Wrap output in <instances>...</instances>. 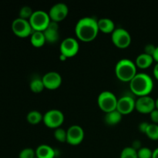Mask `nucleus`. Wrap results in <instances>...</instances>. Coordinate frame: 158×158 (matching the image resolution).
<instances>
[{"mask_svg": "<svg viewBox=\"0 0 158 158\" xmlns=\"http://www.w3.org/2000/svg\"><path fill=\"white\" fill-rule=\"evenodd\" d=\"M115 74L120 81L130 83L137 74V66L129 59H122L116 64Z\"/></svg>", "mask_w": 158, "mask_h": 158, "instance_id": "3", "label": "nucleus"}, {"mask_svg": "<svg viewBox=\"0 0 158 158\" xmlns=\"http://www.w3.org/2000/svg\"><path fill=\"white\" fill-rule=\"evenodd\" d=\"M32 13H33V11H32V9L29 6H23L19 11V18L29 20L30 17L32 16Z\"/></svg>", "mask_w": 158, "mask_h": 158, "instance_id": "26", "label": "nucleus"}, {"mask_svg": "<svg viewBox=\"0 0 158 158\" xmlns=\"http://www.w3.org/2000/svg\"><path fill=\"white\" fill-rule=\"evenodd\" d=\"M99 32L97 20L93 17L81 18L75 26L76 35L83 42H90L95 40Z\"/></svg>", "mask_w": 158, "mask_h": 158, "instance_id": "1", "label": "nucleus"}, {"mask_svg": "<svg viewBox=\"0 0 158 158\" xmlns=\"http://www.w3.org/2000/svg\"><path fill=\"white\" fill-rule=\"evenodd\" d=\"M135 109L140 114H151L156 109L155 100L150 96L138 97L135 102Z\"/></svg>", "mask_w": 158, "mask_h": 158, "instance_id": "11", "label": "nucleus"}, {"mask_svg": "<svg viewBox=\"0 0 158 158\" xmlns=\"http://www.w3.org/2000/svg\"><path fill=\"white\" fill-rule=\"evenodd\" d=\"M46 41L47 43H56L58 42L60 39V33H59V26L58 23L51 21L48 27L43 31Z\"/></svg>", "mask_w": 158, "mask_h": 158, "instance_id": "15", "label": "nucleus"}, {"mask_svg": "<svg viewBox=\"0 0 158 158\" xmlns=\"http://www.w3.org/2000/svg\"><path fill=\"white\" fill-rule=\"evenodd\" d=\"M152 158H158V148L154 149L153 151V155H152Z\"/></svg>", "mask_w": 158, "mask_h": 158, "instance_id": "35", "label": "nucleus"}, {"mask_svg": "<svg viewBox=\"0 0 158 158\" xmlns=\"http://www.w3.org/2000/svg\"><path fill=\"white\" fill-rule=\"evenodd\" d=\"M135 102L136 100L131 96H123L117 100V110L119 111L122 115L131 114L135 109Z\"/></svg>", "mask_w": 158, "mask_h": 158, "instance_id": "13", "label": "nucleus"}, {"mask_svg": "<svg viewBox=\"0 0 158 158\" xmlns=\"http://www.w3.org/2000/svg\"><path fill=\"white\" fill-rule=\"evenodd\" d=\"M153 58L155 61H157V63H158V46L156 47L155 52H154V55H153Z\"/></svg>", "mask_w": 158, "mask_h": 158, "instance_id": "34", "label": "nucleus"}, {"mask_svg": "<svg viewBox=\"0 0 158 158\" xmlns=\"http://www.w3.org/2000/svg\"><path fill=\"white\" fill-rule=\"evenodd\" d=\"M153 73H154V76L155 77V78L158 80V63L154 66V69H153Z\"/></svg>", "mask_w": 158, "mask_h": 158, "instance_id": "33", "label": "nucleus"}, {"mask_svg": "<svg viewBox=\"0 0 158 158\" xmlns=\"http://www.w3.org/2000/svg\"><path fill=\"white\" fill-rule=\"evenodd\" d=\"M118 99L114 93L110 91H103L100 93L97 98L98 106L104 113H109L117 110Z\"/></svg>", "mask_w": 158, "mask_h": 158, "instance_id": "4", "label": "nucleus"}, {"mask_svg": "<svg viewBox=\"0 0 158 158\" xmlns=\"http://www.w3.org/2000/svg\"><path fill=\"white\" fill-rule=\"evenodd\" d=\"M29 87L30 89L35 94H40L42 91L44 89L45 86L43 84V82L42 78H39V77H35V78L32 79L29 83Z\"/></svg>", "mask_w": 158, "mask_h": 158, "instance_id": "22", "label": "nucleus"}, {"mask_svg": "<svg viewBox=\"0 0 158 158\" xmlns=\"http://www.w3.org/2000/svg\"><path fill=\"white\" fill-rule=\"evenodd\" d=\"M145 134L151 140H158V124L150 123Z\"/></svg>", "mask_w": 158, "mask_h": 158, "instance_id": "23", "label": "nucleus"}, {"mask_svg": "<svg viewBox=\"0 0 158 158\" xmlns=\"http://www.w3.org/2000/svg\"><path fill=\"white\" fill-rule=\"evenodd\" d=\"M26 119H27V121L30 124L35 125L40 123L41 121H43V115L40 111L32 110L28 113L27 116H26Z\"/></svg>", "mask_w": 158, "mask_h": 158, "instance_id": "21", "label": "nucleus"}, {"mask_svg": "<svg viewBox=\"0 0 158 158\" xmlns=\"http://www.w3.org/2000/svg\"><path fill=\"white\" fill-rule=\"evenodd\" d=\"M12 30L15 35L20 38H26L33 32L29 20L17 18L12 23Z\"/></svg>", "mask_w": 158, "mask_h": 158, "instance_id": "7", "label": "nucleus"}, {"mask_svg": "<svg viewBox=\"0 0 158 158\" xmlns=\"http://www.w3.org/2000/svg\"><path fill=\"white\" fill-rule=\"evenodd\" d=\"M48 13L51 21L59 23L66 18L69 13V8L63 2L56 3L50 8Z\"/></svg>", "mask_w": 158, "mask_h": 158, "instance_id": "10", "label": "nucleus"}, {"mask_svg": "<svg viewBox=\"0 0 158 158\" xmlns=\"http://www.w3.org/2000/svg\"><path fill=\"white\" fill-rule=\"evenodd\" d=\"M60 54L64 55L66 58H70L77 54L80 49L78 41L73 37H67L62 41L60 46Z\"/></svg>", "mask_w": 158, "mask_h": 158, "instance_id": "9", "label": "nucleus"}, {"mask_svg": "<svg viewBox=\"0 0 158 158\" xmlns=\"http://www.w3.org/2000/svg\"><path fill=\"white\" fill-rule=\"evenodd\" d=\"M66 59H67V58H66V57L64 55H63V54H60V60H61V61H65Z\"/></svg>", "mask_w": 158, "mask_h": 158, "instance_id": "36", "label": "nucleus"}, {"mask_svg": "<svg viewBox=\"0 0 158 158\" xmlns=\"http://www.w3.org/2000/svg\"><path fill=\"white\" fill-rule=\"evenodd\" d=\"M157 46H154L153 44H148L145 46L144 47V53L148 54L150 56H152L154 55V52H155V49Z\"/></svg>", "mask_w": 158, "mask_h": 158, "instance_id": "29", "label": "nucleus"}, {"mask_svg": "<svg viewBox=\"0 0 158 158\" xmlns=\"http://www.w3.org/2000/svg\"><path fill=\"white\" fill-rule=\"evenodd\" d=\"M29 22L33 31L43 32L48 27L51 19L48 12L43 10H37L34 11Z\"/></svg>", "mask_w": 158, "mask_h": 158, "instance_id": "5", "label": "nucleus"}, {"mask_svg": "<svg viewBox=\"0 0 158 158\" xmlns=\"http://www.w3.org/2000/svg\"><path fill=\"white\" fill-rule=\"evenodd\" d=\"M111 40L117 47L124 49L131 45V35L125 29L117 28L111 34Z\"/></svg>", "mask_w": 158, "mask_h": 158, "instance_id": "8", "label": "nucleus"}, {"mask_svg": "<svg viewBox=\"0 0 158 158\" xmlns=\"http://www.w3.org/2000/svg\"><path fill=\"white\" fill-rule=\"evenodd\" d=\"M35 156L37 158H54L56 151L49 145L41 144L35 149Z\"/></svg>", "mask_w": 158, "mask_h": 158, "instance_id": "16", "label": "nucleus"}, {"mask_svg": "<svg viewBox=\"0 0 158 158\" xmlns=\"http://www.w3.org/2000/svg\"><path fill=\"white\" fill-rule=\"evenodd\" d=\"M54 137L56 138V140H58V141L61 142V143H64L66 142V137H67V132L65 129L61 127H59L55 129L53 133Z\"/></svg>", "mask_w": 158, "mask_h": 158, "instance_id": "25", "label": "nucleus"}, {"mask_svg": "<svg viewBox=\"0 0 158 158\" xmlns=\"http://www.w3.org/2000/svg\"><path fill=\"white\" fill-rule=\"evenodd\" d=\"M30 42L35 47H41L46 43V38L43 32L33 31L30 35Z\"/></svg>", "mask_w": 158, "mask_h": 158, "instance_id": "20", "label": "nucleus"}, {"mask_svg": "<svg viewBox=\"0 0 158 158\" xmlns=\"http://www.w3.org/2000/svg\"><path fill=\"white\" fill-rule=\"evenodd\" d=\"M131 92L140 97L149 96L154 88V81L151 76L145 73H139L130 82Z\"/></svg>", "mask_w": 158, "mask_h": 158, "instance_id": "2", "label": "nucleus"}, {"mask_svg": "<svg viewBox=\"0 0 158 158\" xmlns=\"http://www.w3.org/2000/svg\"><path fill=\"white\" fill-rule=\"evenodd\" d=\"M155 106H156V109L158 110V97L157 98V100H155Z\"/></svg>", "mask_w": 158, "mask_h": 158, "instance_id": "37", "label": "nucleus"}, {"mask_svg": "<svg viewBox=\"0 0 158 158\" xmlns=\"http://www.w3.org/2000/svg\"><path fill=\"white\" fill-rule=\"evenodd\" d=\"M131 147H132V148H134V149H135L136 151H138L139 149H140V148H142L141 142H140V140H134V141L133 142L132 146H131Z\"/></svg>", "mask_w": 158, "mask_h": 158, "instance_id": "32", "label": "nucleus"}, {"mask_svg": "<svg viewBox=\"0 0 158 158\" xmlns=\"http://www.w3.org/2000/svg\"><path fill=\"white\" fill-rule=\"evenodd\" d=\"M149 124L150 123H148V122H141V123H140V124H139V126H138L139 131H140V132L144 133L145 134V132H146V131H147V129H148Z\"/></svg>", "mask_w": 158, "mask_h": 158, "instance_id": "31", "label": "nucleus"}, {"mask_svg": "<svg viewBox=\"0 0 158 158\" xmlns=\"http://www.w3.org/2000/svg\"><path fill=\"white\" fill-rule=\"evenodd\" d=\"M122 116L123 115L116 110L106 113L104 117V121L107 125L114 126V125L118 124L121 121Z\"/></svg>", "mask_w": 158, "mask_h": 158, "instance_id": "19", "label": "nucleus"}, {"mask_svg": "<svg viewBox=\"0 0 158 158\" xmlns=\"http://www.w3.org/2000/svg\"><path fill=\"white\" fill-rule=\"evenodd\" d=\"M42 80L45 88L48 89H56L62 84L61 75L55 71H50L45 73Z\"/></svg>", "mask_w": 158, "mask_h": 158, "instance_id": "14", "label": "nucleus"}, {"mask_svg": "<svg viewBox=\"0 0 158 158\" xmlns=\"http://www.w3.org/2000/svg\"><path fill=\"white\" fill-rule=\"evenodd\" d=\"M35 151L32 148H24L20 151L19 154V158H35Z\"/></svg>", "mask_w": 158, "mask_h": 158, "instance_id": "27", "label": "nucleus"}, {"mask_svg": "<svg viewBox=\"0 0 158 158\" xmlns=\"http://www.w3.org/2000/svg\"><path fill=\"white\" fill-rule=\"evenodd\" d=\"M152 155L153 151L147 147H142L140 149L137 151L138 158H152Z\"/></svg>", "mask_w": 158, "mask_h": 158, "instance_id": "28", "label": "nucleus"}, {"mask_svg": "<svg viewBox=\"0 0 158 158\" xmlns=\"http://www.w3.org/2000/svg\"><path fill=\"white\" fill-rule=\"evenodd\" d=\"M120 158H138L137 151L134 149L132 147H127L122 150Z\"/></svg>", "mask_w": 158, "mask_h": 158, "instance_id": "24", "label": "nucleus"}, {"mask_svg": "<svg viewBox=\"0 0 158 158\" xmlns=\"http://www.w3.org/2000/svg\"><path fill=\"white\" fill-rule=\"evenodd\" d=\"M151 115V119L152 122L156 124H158V110L154 109L152 112L150 114Z\"/></svg>", "mask_w": 158, "mask_h": 158, "instance_id": "30", "label": "nucleus"}, {"mask_svg": "<svg viewBox=\"0 0 158 158\" xmlns=\"http://www.w3.org/2000/svg\"><path fill=\"white\" fill-rule=\"evenodd\" d=\"M66 132H67L66 142L73 146L81 143L84 138V131L83 128L79 125H72L68 128Z\"/></svg>", "mask_w": 158, "mask_h": 158, "instance_id": "12", "label": "nucleus"}, {"mask_svg": "<svg viewBox=\"0 0 158 158\" xmlns=\"http://www.w3.org/2000/svg\"><path fill=\"white\" fill-rule=\"evenodd\" d=\"M43 121L48 127L56 129L63 124L64 121V115L60 110H49L43 115Z\"/></svg>", "mask_w": 158, "mask_h": 158, "instance_id": "6", "label": "nucleus"}, {"mask_svg": "<svg viewBox=\"0 0 158 158\" xmlns=\"http://www.w3.org/2000/svg\"><path fill=\"white\" fill-rule=\"evenodd\" d=\"M99 31L103 33H111L116 29L114 21L108 18H101L97 20Z\"/></svg>", "mask_w": 158, "mask_h": 158, "instance_id": "17", "label": "nucleus"}, {"mask_svg": "<svg viewBox=\"0 0 158 158\" xmlns=\"http://www.w3.org/2000/svg\"><path fill=\"white\" fill-rule=\"evenodd\" d=\"M154 60L152 56H150L143 52V53L137 56L135 64L137 67L140 68V69H147L152 65Z\"/></svg>", "mask_w": 158, "mask_h": 158, "instance_id": "18", "label": "nucleus"}]
</instances>
